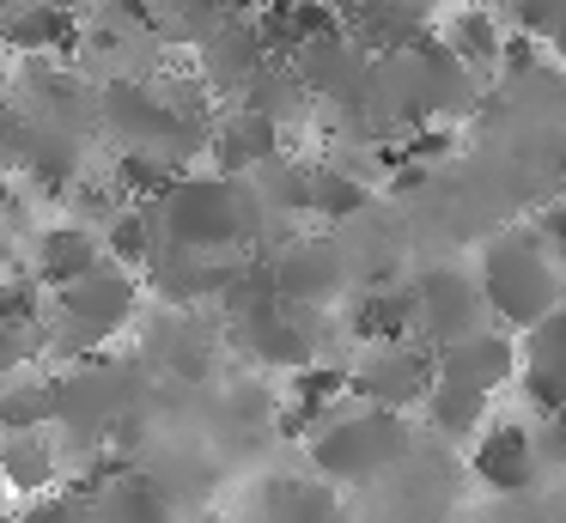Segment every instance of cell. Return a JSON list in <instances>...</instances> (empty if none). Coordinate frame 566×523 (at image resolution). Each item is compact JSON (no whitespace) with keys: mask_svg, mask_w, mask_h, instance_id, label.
<instances>
[{"mask_svg":"<svg viewBox=\"0 0 566 523\" xmlns=\"http://www.w3.org/2000/svg\"><path fill=\"white\" fill-rule=\"evenodd\" d=\"M481 299L488 311H500L512 328H536L554 316V262L542 231H517V238H500L488 250V268H481Z\"/></svg>","mask_w":566,"mask_h":523,"instance_id":"6da1fadb","label":"cell"},{"mask_svg":"<svg viewBox=\"0 0 566 523\" xmlns=\"http://www.w3.org/2000/svg\"><path fill=\"white\" fill-rule=\"evenodd\" d=\"M402 444H408L402 414L354 408V401H347V408L311 438V457H317V469L329 474V481H371L378 469H390V462L402 457Z\"/></svg>","mask_w":566,"mask_h":523,"instance_id":"7a4b0ae2","label":"cell"},{"mask_svg":"<svg viewBox=\"0 0 566 523\" xmlns=\"http://www.w3.org/2000/svg\"><path fill=\"white\" fill-rule=\"evenodd\" d=\"M62 311H55V335H50V353H92L98 359V347L116 335V328L135 316V304H140V286H135V274L128 268H98L92 280H80V286H67L62 299Z\"/></svg>","mask_w":566,"mask_h":523,"instance_id":"3957f363","label":"cell"},{"mask_svg":"<svg viewBox=\"0 0 566 523\" xmlns=\"http://www.w3.org/2000/svg\"><path fill=\"white\" fill-rule=\"evenodd\" d=\"M165 243L189 255H213L232 238H244V189L232 177H189L165 201Z\"/></svg>","mask_w":566,"mask_h":523,"instance_id":"277c9868","label":"cell"},{"mask_svg":"<svg viewBox=\"0 0 566 523\" xmlns=\"http://www.w3.org/2000/svg\"><path fill=\"white\" fill-rule=\"evenodd\" d=\"M432 384H439V347H378L366 365L354 372V396L366 401V408H390V414H402L408 401H420L427 408V396H432Z\"/></svg>","mask_w":566,"mask_h":523,"instance_id":"5b68a950","label":"cell"},{"mask_svg":"<svg viewBox=\"0 0 566 523\" xmlns=\"http://www.w3.org/2000/svg\"><path fill=\"white\" fill-rule=\"evenodd\" d=\"M420 292V335H427V347H457V341L481 335V286H469V280H457L451 268H432V274L415 280Z\"/></svg>","mask_w":566,"mask_h":523,"instance_id":"8992f818","label":"cell"},{"mask_svg":"<svg viewBox=\"0 0 566 523\" xmlns=\"http://www.w3.org/2000/svg\"><path fill=\"white\" fill-rule=\"evenodd\" d=\"M475 474H481V487H493V493H524L530 481H536V462H542V444L530 438V426H517V420H493V426H481V438H475Z\"/></svg>","mask_w":566,"mask_h":523,"instance_id":"52a82bcc","label":"cell"},{"mask_svg":"<svg viewBox=\"0 0 566 523\" xmlns=\"http://www.w3.org/2000/svg\"><path fill=\"white\" fill-rule=\"evenodd\" d=\"M104 262V238L92 226H80V219H67V226H50L38 238V280L62 299L67 286H80V280H92Z\"/></svg>","mask_w":566,"mask_h":523,"instance_id":"ba28073f","label":"cell"},{"mask_svg":"<svg viewBox=\"0 0 566 523\" xmlns=\"http://www.w3.org/2000/svg\"><path fill=\"white\" fill-rule=\"evenodd\" d=\"M512 372H517V347L505 335H488V328L439 353V377H444V384H463V389H475V396H488V401L512 384Z\"/></svg>","mask_w":566,"mask_h":523,"instance_id":"9c48e42d","label":"cell"},{"mask_svg":"<svg viewBox=\"0 0 566 523\" xmlns=\"http://www.w3.org/2000/svg\"><path fill=\"white\" fill-rule=\"evenodd\" d=\"M0 43L19 55L43 61V55H67L80 43V19L67 12V0H25L13 19L0 24Z\"/></svg>","mask_w":566,"mask_h":523,"instance_id":"30bf717a","label":"cell"},{"mask_svg":"<svg viewBox=\"0 0 566 523\" xmlns=\"http://www.w3.org/2000/svg\"><path fill=\"white\" fill-rule=\"evenodd\" d=\"M213 158H220V177H238V170H250V165H274V158H281V122L250 109V104H238L232 116L220 122V134H213Z\"/></svg>","mask_w":566,"mask_h":523,"instance_id":"8fae6325","label":"cell"},{"mask_svg":"<svg viewBox=\"0 0 566 523\" xmlns=\"http://www.w3.org/2000/svg\"><path fill=\"white\" fill-rule=\"evenodd\" d=\"M62 474V444L50 432H7L0 438V481L19 499H50Z\"/></svg>","mask_w":566,"mask_h":523,"instance_id":"7c38bea8","label":"cell"},{"mask_svg":"<svg viewBox=\"0 0 566 523\" xmlns=\"http://www.w3.org/2000/svg\"><path fill=\"white\" fill-rule=\"evenodd\" d=\"M408 328H420V292L415 286H378L347 316V335L371 341V347H402Z\"/></svg>","mask_w":566,"mask_h":523,"instance_id":"4fadbf2b","label":"cell"},{"mask_svg":"<svg viewBox=\"0 0 566 523\" xmlns=\"http://www.w3.org/2000/svg\"><path fill=\"white\" fill-rule=\"evenodd\" d=\"M274 268V292H281V304H311V299H329L335 292V255L329 243H293V250L281 255Z\"/></svg>","mask_w":566,"mask_h":523,"instance_id":"5bb4252c","label":"cell"},{"mask_svg":"<svg viewBox=\"0 0 566 523\" xmlns=\"http://www.w3.org/2000/svg\"><path fill=\"white\" fill-rule=\"evenodd\" d=\"M439 43L451 49L463 67H493L500 49H505V24L493 19V7H463L439 24Z\"/></svg>","mask_w":566,"mask_h":523,"instance_id":"9a60e30c","label":"cell"},{"mask_svg":"<svg viewBox=\"0 0 566 523\" xmlns=\"http://www.w3.org/2000/svg\"><path fill=\"white\" fill-rule=\"evenodd\" d=\"M55 420H62V384L31 377V384L0 389V426H7V432H50Z\"/></svg>","mask_w":566,"mask_h":523,"instance_id":"2e32d148","label":"cell"},{"mask_svg":"<svg viewBox=\"0 0 566 523\" xmlns=\"http://www.w3.org/2000/svg\"><path fill=\"white\" fill-rule=\"evenodd\" d=\"M427 420H432V432H444V438H469L481 420H488V396H475V389H463V384H432V396H427Z\"/></svg>","mask_w":566,"mask_h":523,"instance_id":"e0dca14e","label":"cell"},{"mask_svg":"<svg viewBox=\"0 0 566 523\" xmlns=\"http://www.w3.org/2000/svg\"><path fill=\"white\" fill-rule=\"evenodd\" d=\"M359 207H366V182H354V177H342V170L317 165V177H311V213L347 219V213H359Z\"/></svg>","mask_w":566,"mask_h":523,"instance_id":"ac0fdd59","label":"cell"},{"mask_svg":"<svg viewBox=\"0 0 566 523\" xmlns=\"http://www.w3.org/2000/svg\"><path fill=\"white\" fill-rule=\"evenodd\" d=\"M43 280H0V328H38L43 316Z\"/></svg>","mask_w":566,"mask_h":523,"instance_id":"d6986e66","label":"cell"},{"mask_svg":"<svg viewBox=\"0 0 566 523\" xmlns=\"http://www.w3.org/2000/svg\"><path fill=\"white\" fill-rule=\"evenodd\" d=\"M536 49H542V36H530V31H505L500 67L512 73V80H524V73H536Z\"/></svg>","mask_w":566,"mask_h":523,"instance_id":"ffe728a7","label":"cell"},{"mask_svg":"<svg viewBox=\"0 0 566 523\" xmlns=\"http://www.w3.org/2000/svg\"><path fill=\"white\" fill-rule=\"evenodd\" d=\"M25 353H31V328H0V389L7 384H19V365H25Z\"/></svg>","mask_w":566,"mask_h":523,"instance_id":"44dd1931","label":"cell"},{"mask_svg":"<svg viewBox=\"0 0 566 523\" xmlns=\"http://www.w3.org/2000/svg\"><path fill=\"white\" fill-rule=\"evenodd\" d=\"M536 231H542V243H548V255H554V262H566V207H548Z\"/></svg>","mask_w":566,"mask_h":523,"instance_id":"7402d4cb","label":"cell"},{"mask_svg":"<svg viewBox=\"0 0 566 523\" xmlns=\"http://www.w3.org/2000/svg\"><path fill=\"white\" fill-rule=\"evenodd\" d=\"M13 195V170H7V158H0V201Z\"/></svg>","mask_w":566,"mask_h":523,"instance_id":"603a6c76","label":"cell"},{"mask_svg":"<svg viewBox=\"0 0 566 523\" xmlns=\"http://www.w3.org/2000/svg\"><path fill=\"white\" fill-rule=\"evenodd\" d=\"M0 438H7V426H0Z\"/></svg>","mask_w":566,"mask_h":523,"instance_id":"cb8c5ba5","label":"cell"},{"mask_svg":"<svg viewBox=\"0 0 566 523\" xmlns=\"http://www.w3.org/2000/svg\"><path fill=\"white\" fill-rule=\"evenodd\" d=\"M0 493H7V481H0Z\"/></svg>","mask_w":566,"mask_h":523,"instance_id":"d4e9b609","label":"cell"}]
</instances>
